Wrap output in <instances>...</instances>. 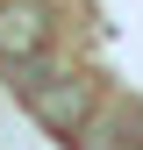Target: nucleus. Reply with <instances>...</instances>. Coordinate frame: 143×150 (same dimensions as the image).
Returning a JSON list of instances; mask_svg holds the SVG:
<instances>
[{
	"label": "nucleus",
	"instance_id": "2",
	"mask_svg": "<svg viewBox=\"0 0 143 150\" xmlns=\"http://www.w3.org/2000/svg\"><path fill=\"white\" fill-rule=\"evenodd\" d=\"M57 50V14L50 0H0V71H29L36 57Z\"/></svg>",
	"mask_w": 143,
	"mask_h": 150
},
{
	"label": "nucleus",
	"instance_id": "3",
	"mask_svg": "<svg viewBox=\"0 0 143 150\" xmlns=\"http://www.w3.org/2000/svg\"><path fill=\"white\" fill-rule=\"evenodd\" d=\"M72 143H79V150H143V107L100 93V107L72 129Z\"/></svg>",
	"mask_w": 143,
	"mask_h": 150
},
{
	"label": "nucleus",
	"instance_id": "1",
	"mask_svg": "<svg viewBox=\"0 0 143 150\" xmlns=\"http://www.w3.org/2000/svg\"><path fill=\"white\" fill-rule=\"evenodd\" d=\"M14 86H22V107L50 129V136H64V143H72V129L100 107V71H86V64L36 57L29 71H14Z\"/></svg>",
	"mask_w": 143,
	"mask_h": 150
}]
</instances>
